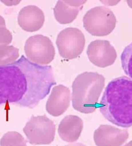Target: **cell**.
Wrapping results in <instances>:
<instances>
[{
    "label": "cell",
    "mask_w": 132,
    "mask_h": 146,
    "mask_svg": "<svg viewBox=\"0 0 132 146\" xmlns=\"http://www.w3.org/2000/svg\"><path fill=\"white\" fill-rule=\"evenodd\" d=\"M0 26H6V23L4 18L0 15Z\"/></svg>",
    "instance_id": "obj_21"
},
{
    "label": "cell",
    "mask_w": 132,
    "mask_h": 146,
    "mask_svg": "<svg viewBox=\"0 0 132 146\" xmlns=\"http://www.w3.org/2000/svg\"><path fill=\"white\" fill-rule=\"evenodd\" d=\"M19 57V50L12 45H0V66L10 65Z\"/></svg>",
    "instance_id": "obj_15"
},
{
    "label": "cell",
    "mask_w": 132,
    "mask_h": 146,
    "mask_svg": "<svg viewBox=\"0 0 132 146\" xmlns=\"http://www.w3.org/2000/svg\"><path fill=\"white\" fill-rule=\"evenodd\" d=\"M84 127L82 118L76 115H68L61 121L58 134L66 142H74L79 139Z\"/></svg>",
    "instance_id": "obj_14"
},
{
    "label": "cell",
    "mask_w": 132,
    "mask_h": 146,
    "mask_svg": "<svg viewBox=\"0 0 132 146\" xmlns=\"http://www.w3.org/2000/svg\"><path fill=\"white\" fill-rule=\"evenodd\" d=\"M14 63L23 72L27 83L25 95L16 104L34 108L49 95L51 88L56 84L53 68L50 66L36 64L24 56Z\"/></svg>",
    "instance_id": "obj_2"
},
{
    "label": "cell",
    "mask_w": 132,
    "mask_h": 146,
    "mask_svg": "<svg viewBox=\"0 0 132 146\" xmlns=\"http://www.w3.org/2000/svg\"><path fill=\"white\" fill-rule=\"evenodd\" d=\"M65 146H86V145L83 144H81V143H75V144H68V145H66Z\"/></svg>",
    "instance_id": "obj_22"
},
{
    "label": "cell",
    "mask_w": 132,
    "mask_h": 146,
    "mask_svg": "<svg viewBox=\"0 0 132 146\" xmlns=\"http://www.w3.org/2000/svg\"><path fill=\"white\" fill-rule=\"evenodd\" d=\"M56 45L61 57L66 60L75 59L84 49L85 38L84 33L76 28H66L58 34Z\"/></svg>",
    "instance_id": "obj_8"
},
{
    "label": "cell",
    "mask_w": 132,
    "mask_h": 146,
    "mask_svg": "<svg viewBox=\"0 0 132 146\" xmlns=\"http://www.w3.org/2000/svg\"><path fill=\"white\" fill-rule=\"evenodd\" d=\"M1 2L7 6H15L20 3V1H1Z\"/></svg>",
    "instance_id": "obj_19"
},
{
    "label": "cell",
    "mask_w": 132,
    "mask_h": 146,
    "mask_svg": "<svg viewBox=\"0 0 132 146\" xmlns=\"http://www.w3.org/2000/svg\"><path fill=\"white\" fill-rule=\"evenodd\" d=\"M24 50L30 61L38 65H48L55 56V48L50 38L36 35L27 39Z\"/></svg>",
    "instance_id": "obj_7"
},
{
    "label": "cell",
    "mask_w": 132,
    "mask_h": 146,
    "mask_svg": "<svg viewBox=\"0 0 132 146\" xmlns=\"http://www.w3.org/2000/svg\"><path fill=\"white\" fill-rule=\"evenodd\" d=\"M44 21L45 17L42 10L34 5L21 8L18 15V25L27 32H34L41 29Z\"/></svg>",
    "instance_id": "obj_12"
},
{
    "label": "cell",
    "mask_w": 132,
    "mask_h": 146,
    "mask_svg": "<svg viewBox=\"0 0 132 146\" xmlns=\"http://www.w3.org/2000/svg\"><path fill=\"white\" fill-rule=\"evenodd\" d=\"M100 111L110 122L128 128L132 126V80L125 76L110 81L99 105Z\"/></svg>",
    "instance_id": "obj_1"
},
{
    "label": "cell",
    "mask_w": 132,
    "mask_h": 146,
    "mask_svg": "<svg viewBox=\"0 0 132 146\" xmlns=\"http://www.w3.org/2000/svg\"><path fill=\"white\" fill-rule=\"evenodd\" d=\"M101 2L103 3H104L106 5H109V6H114L116 5L117 3L119 2V1H101Z\"/></svg>",
    "instance_id": "obj_20"
},
{
    "label": "cell",
    "mask_w": 132,
    "mask_h": 146,
    "mask_svg": "<svg viewBox=\"0 0 132 146\" xmlns=\"http://www.w3.org/2000/svg\"><path fill=\"white\" fill-rule=\"evenodd\" d=\"M127 3H128V6L131 8H132V1H127Z\"/></svg>",
    "instance_id": "obj_23"
},
{
    "label": "cell",
    "mask_w": 132,
    "mask_h": 146,
    "mask_svg": "<svg viewBox=\"0 0 132 146\" xmlns=\"http://www.w3.org/2000/svg\"><path fill=\"white\" fill-rule=\"evenodd\" d=\"M23 132L30 144L47 145L54 141L56 126L46 115L32 116L23 128Z\"/></svg>",
    "instance_id": "obj_6"
},
{
    "label": "cell",
    "mask_w": 132,
    "mask_h": 146,
    "mask_svg": "<svg viewBox=\"0 0 132 146\" xmlns=\"http://www.w3.org/2000/svg\"><path fill=\"white\" fill-rule=\"evenodd\" d=\"M83 23L85 29L92 35L106 36L115 29L116 18L110 9L105 7H96L85 13Z\"/></svg>",
    "instance_id": "obj_5"
},
{
    "label": "cell",
    "mask_w": 132,
    "mask_h": 146,
    "mask_svg": "<svg viewBox=\"0 0 132 146\" xmlns=\"http://www.w3.org/2000/svg\"><path fill=\"white\" fill-rule=\"evenodd\" d=\"M70 91L62 84L54 86L46 103V111L53 117H59L68 108L70 104Z\"/></svg>",
    "instance_id": "obj_11"
},
{
    "label": "cell",
    "mask_w": 132,
    "mask_h": 146,
    "mask_svg": "<svg viewBox=\"0 0 132 146\" xmlns=\"http://www.w3.org/2000/svg\"><path fill=\"white\" fill-rule=\"evenodd\" d=\"M86 2L87 1L75 0L57 1L54 8V17L57 22L64 25L72 23Z\"/></svg>",
    "instance_id": "obj_13"
},
{
    "label": "cell",
    "mask_w": 132,
    "mask_h": 146,
    "mask_svg": "<svg viewBox=\"0 0 132 146\" xmlns=\"http://www.w3.org/2000/svg\"><path fill=\"white\" fill-rule=\"evenodd\" d=\"M128 137L127 130L119 129L108 125H101L94 134L97 146H121Z\"/></svg>",
    "instance_id": "obj_10"
},
{
    "label": "cell",
    "mask_w": 132,
    "mask_h": 146,
    "mask_svg": "<svg viewBox=\"0 0 132 146\" xmlns=\"http://www.w3.org/2000/svg\"><path fill=\"white\" fill-rule=\"evenodd\" d=\"M105 86V78L97 72H85L72 84V105L75 110L88 114L99 106V98Z\"/></svg>",
    "instance_id": "obj_3"
},
{
    "label": "cell",
    "mask_w": 132,
    "mask_h": 146,
    "mask_svg": "<svg viewBox=\"0 0 132 146\" xmlns=\"http://www.w3.org/2000/svg\"><path fill=\"white\" fill-rule=\"evenodd\" d=\"M121 60L125 73L132 79V42L127 45L123 51Z\"/></svg>",
    "instance_id": "obj_17"
},
{
    "label": "cell",
    "mask_w": 132,
    "mask_h": 146,
    "mask_svg": "<svg viewBox=\"0 0 132 146\" xmlns=\"http://www.w3.org/2000/svg\"><path fill=\"white\" fill-rule=\"evenodd\" d=\"M87 54L90 61L99 68H106L114 64L117 57L115 47L105 40H96L88 45Z\"/></svg>",
    "instance_id": "obj_9"
},
{
    "label": "cell",
    "mask_w": 132,
    "mask_h": 146,
    "mask_svg": "<svg viewBox=\"0 0 132 146\" xmlns=\"http://www.w3.org/2000/svg\"><path fill=\"white\" fill-rule=\"evenodd\" d=\"M12 34L6 26H0V45H9L12 42Z\"/></svg>",
    "instance_id": "obj_18"
},
{
    "label": "cell",
    "mask_w": 132,
    "mask_h": 146,
    "mask_svg": "<svg viewBox=\"0 0 132 146\" xmlns=\"http://www.w3.org/2000/svg\"><path fill=\"white\" fill-rule=\"evenodd\" d=\"M125 146H132V141H130V142H128V144H126Z\"/></svg>",
    "instance_id": "obj_24"
},
{
    "label": "cell",
    "mask_w": 132,
    "mask_h": 146,
    "mask_svg": "<svg viewBox=\"0 0 132 146\" xmlns=\"http://www.w3.org/2000/svg\"><path fill=\"white\" fill-rule=\"evenodd\" d=\"M27 89L26 78L19 67L15 63L0 66V105L20 102Z\"/></svg>",
    "instance_id": "obj_4"
},
{
    "label": "cell",
    "mask_w": 132,
    "mask_h": 146,
    "mask_svg": "<svg viewBox=\"0 0 132 146\" xmlns=\"http://www.w3.org/2000/svg\"><path fill=\"white\" fill-rule=\"evenodd\" d=\"M0 146H27V141L17 132H8L0 140Z\"/></svg>",
    "instance_id": "obj_16"
}]
</instances>
